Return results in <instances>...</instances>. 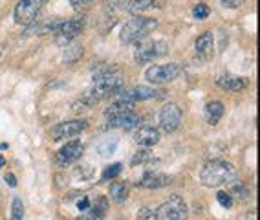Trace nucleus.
I'll return each mask as SVG.
<instances>
[{
	"mask_svg": "<svg viewBox=\"0 0 260 220\" xmlns=\"http://www.w3.org/2000/svg\"><path fill=\"white\" fill-rule=\"evenodd\" d=\"M123 75L116 66L101 65L94 70V83L83 94V101L86 105H96L98 101L108 96H114L123 88Z\"/></svg>",
	"mask_w": 260,
	"mask_h": 220,
	"instance_id": "nucleus-1",
	"label": "nucleus"
},
{
	"mask_svg": "<svg viewBox=\"0 0 260 220\" xmlns=\"http://www.w3.org/2000/svg\"><path fill=\"white\" fill-rule=\"evenodd\" d=\"M234 180H236V169L224 160L207 162L200 171V182L205 187H220Z\"/></svg>",
	"mask_w": 260,
	"mask_h": 220,
	"instance_id": "nucleus-2",
	"label": "nucleus"
},
{
	"mask_svg": "<svg viewBox=\"0 0 260 220\" xmlns=\"http://www.w3.org/2000/svg\"><path fill=\"white\" fill-rule=\"evenodd\" d=\"M158 28L156 19H149V17H132V19L123 24L121 32H119V40L123 44H134V42H141V40L150 35Z\"/></svg>",
	"mask_w": 260,
	"mask_h": 220,
	"instance_id": "nucleus-3",
	"label": "nucleus"
},
{
	"mask_svg": "<svg viewBox=\"0 0 260 220\" xmlns=\"http://www.w3.org/2000/svg\"><path fill=\"white\" fill-rule=\"evenodd\" d=\"M156 219L158 220H187L189 207H187V204L183 202L182 196L172 194V196H169L162 206L158 207Z\"/></svg>",
	"mask_w": 260,
	"mask_h": 220,
	"instance_id": "nucleus-4",
	"label": "nucleus"
},
{
	"mask_svg": "<svg viewBox=\"0 0 260 220\" xmlns=\"http://www.w3.org/2000/svg\"><path fill=\"white\" fill-rule=\"evenodd\" d=\"M169 53V44L165 40H147V42H137L136 52H134V61L137 65L150 63L156 57H165Z\"/></svg>",
	"mask_w": 260,
	"mask_h": 220,
	"instance_id": "nucleus-5",
	"label": "nucleus"
},
{
	"mask_svg": "<svg viewBox=\"0 0 260 220\" xmlns=\"http://www.w3.org/2000/svg\"><path fill=\"white\" fill-rule=\"evenodd\" d=\"M85 30V17H73V19H68V20H63L61 26L55 30V44L59 46H65V44H70L79 33Z\"/></svg>",
	"mask_w": 260,
	"mask_h": 220,
	"instance_id": "nucleus-6",
	"label": "nucleus"
},
{
	"mask_svg": "<svg viewBox=\"0 0 260 220\" xmlns=\"http://www.w3.org/2000/svg\"><path fill=\"white\" fill-rule=\"evenodd\" d=\"M48 0H20L19 4L15 6L13 11V19L17 24H32L35 17L40 13V9L46 6Z\"/></svg>",
	"mask_w": 260,
	"mask_h": 220,
	"instance_id": "nucleus-7",
	"label": "nucleus"
},
{
	"mask_svg": "<svg viewBox=\"0 0 260 220\" xmlns=\"http://www.w3.org/2000/svg\"><path fill=\"white\" fill-rule=\"evenodd\" d=\"M180 73H182V68L178 65H174V63H169V65H154L147 70L145 79L152 84H165L174 81Z\"/></svg>",
	"mask_w": 260,
	"mask_h": 220,
	"instance_id": "nucleus-8",
	"label": "nucleus"
},
{
	"mask_svg": "<svg viewBox=\"0 0 260 220\" xmlns=\"http://www.w3.org/2000/svg\"><path fill=\"white\" fill-rule=\"evenodd\" d=\"M182 109L176 103H165L160 109V114H158V123H160V129L163 132H174L180 123H182Z\"/></svg>",
	"mask_w": 260,
	"mask_h": 220,
	"instance_id": "nucleus-9",
	"label": "nucleus"
},
{
	"mask_svg": "<svg viewBox=\"0 0 260 220\" xmlns=\"http://www.w3.org/2000/svg\"><path fill=\"white\" fill-rule=\"evenodd\" d=\"M83 152H85L83 143L79 142V140H73V142L66 143L63 149H59L55 158H57V163L61 167H68V165H72V163L77 162L79 158L83 156Z\"/></svg>",
	"mask_w": 260,
	"mask_h": 220,
	"instance_id": "nucleus-10",
	"label": "nucleus"
},
{
	"mask_svg": "<svg viewBox=\"0 0 260 220\" xmlns=\"http://www.w3.org/2000/svg\"><path fill=\"white\" fill-rule=\"evenodd\" d=\"M86 129V123L83 119H70V121H63V123L55 125L52 129V138L55 142H61L65 138H73L81 134Z\"/></svg>",
	"mask_w": 260,
	"mask_h": 220,
	"instance_id": "nucleus-11",
	"label": "nucleus"
},
{
	"mask_svg": "<svg viewBox=\"0 0 260 220\" xmlns=\"http://www.w3.org/2000/svg\"><path fill=\"white\" fill-rule=\"evenodd\" d=\"M121 101H130V103H137V101H147V99H154L160 97V92L156 88H150V86H132L129 90L117 92Z\"/></svg>",
	"mask_w": 260,
	"mask_h": 220,
	"instance_id": "nucleus-12",
	"label": "nucleus"
},
{
	"mask_svg": "<svg viewBox=\"0 0 260 220\" xmlns=\"http://www.w3.org/2000/svg\"><path fill=\"white\" fill-rule=\"evenodd\" d=\"M106 121H108V127H110V129L134 130V129H139V125L143 123V117H139L137 114H134V112H127V114H121V116L106 119Z\"/></svg>",
	"mask_w": 260,
	"mask_h": 220,
	"instance_id": "nucleus-13",
	"label": "nucleus"
},
{
	"mask_svg": "<svg viewBox=\"0 0 260 220\" xmlns=\"http://www.w3.org/2000/svg\"><path fill=\"white\" fill-rule=\"evenodd\" d=\"M136 143L143 149H150L160 142V130L156 127H139L136 132Z\"/></svg>",
	"mask_w": 260,
	"mask_h": 220,
	"instance_id": "nucleus-14",
	"label": "nucleus"
},
{
	"mask_svg": "<svg viewBox=\"0 0 260 220\" xmlns=\"http://www.w3.org/2000/svg\"><path fill=\"white\" fill-rule=\"evenodd\" d=\"M172 178L167 175H162V173H147V175L141 176V180L137 182V185L143 189H160L169 185Z\"/></svg>",
	"mask_w": 260,
	"mask_h": 220,
	"instance_id": "nucleus-15",
	"label": "nucleus"
},
{
	"mask_svg": "<svg viewBox=\"0 0 260 220\" xmlns=\"http://www.w3.org/2000/svg\"><path fill=\"white\" fill-rule=\"evenodd\" d=\"M216 84L224 88V90H233V92H238V90H244L247 86V79L244 77H236V75H229V73H224L220 77L216 79Z\"/></svg>",
	"mask_w": 260,
	"mask_h": 220,
	"instance_id": "nucleus-16",
	"label": "nucleus"
},
{
	"mask_svg": "<svg viewBox=\"0 0 260 220\" xmlns=\"http://www.w3.org/2000/svg\"><path fill=\"white\" fill-rule=\"evenodd\" d=\"M127 112H134V103L117 99V101L108 105V109L104 110V117H106V119H112V117H117V116H121V114H127Z\"/></svg>",
	"mask_w": 260,
	"mask_h": 220,
	"instance_id": "nucleus-17",
	"label": "nucleus"
},
{
	"mask_svg": "<svg viewBox=\"0 0 260 220\" xmlns=\"http://www.w3.org/2000/svg\"><path fill=\"white\" fill-rule=\"evenodd\" d=\"M152 7H158V0H127L123 9L136 15L141 13V11H147V9H152Z\"/></svg>",
	"mask_w": 260,
	"mask_h": 220,
	"instance_id": "nucleus-18",
	"label": "nucleus"
},
{
	"mask_svg": "<svg viewBox=\"0 0 260 220\" xmlns=\"http://www.w3.org/2000/svg\"><path fill=\"white\" fill-rule=\"evenodd\" d=\"M106 211V198H98V204L94 207H88L86 213L77 220H103Z\"/></svg>",
	"mask_w": 260,
	"mask_h": 220,
	"instance_id": "nucleus-19",
	"label": "nucleus"
},
{
	"mask_svg": "<svg viewBox=\"0 0 260 220\" xmlns=\"http://www.w3.org/2000/svg\"><path fill=\"white\" fill-rule=\"evenodd\" d=\"M213 44H215V37H213V33H202L198 39H196V52L200 53V55H209V53L213 52Z\"/></svg>",
	"mask_w": 260,
	"mask_h": 220,
	"instance_id": "nucleus-20",
	"label": "nucleus"
},
{
	"mask_svg": "<svg viewBox=\"0 0 260 220\" xmlns=\"http://www.w3.org/2000/svg\"><path fill=\"white\" fill-rule=\"evenodd\" d=\"M205 116H207L209 123H216L224 116V105L220 101H209L205 105Z\"/></svg>",
	"mask_w": 260,
	"mask_h": 220,
	"instance_id": "nucleus-21",
	"label": "nucleus"
},
{
	"mask_svg": "<svg viewBox=\"0 0 260 220\" xmlns=\"http://www.w3.org/2000/svg\"><path fill=\"white\" fill-rule=\"evenodd\" d=\"M110 196L112 200L117 202V204H121L129 198V187H127V183L123 182H114L110 185Z\"/></svg>",
	"mask_w": 260,
	"mask_h": 220,
	"instance_id": "nucleus-22",
	"label": "nucleus"
},
{
	"mask_svg": "<svg viewBox=\"0 0 260 220\" xmlns=\"http://www.w3.org/2000/svg\"><path fill=\"white\" fill-rule=\"evenodd\" d=\"M83 53H85V48H83V44L73 42V44H70L65 50V55H63V59H65L66 65H72V63H75V61H79V59L83 57Z\"/></svg>",
	"mask_w": 260,
	"mask_h": 220,
	"instance_id": "nucleus-23",
	"label": "nucleus"
},
{
	"mask_svg": "<svg viewBox=\"0 0 260 220\" xmlns=\"http://www.w3.org/2000/svg\"><path fill=\"white\" fill-rule=\"evenodd\" d=\"M121 171H123V163H112V165H108V167L103 171V178H101V182H108V180H114L116 176L121 175Z\"/></svg>",
	"mask_w": 260,
	"mask_h": 220,
	"instance_id": "nucleus-24",
	"label": "nucleus"
},
{
	"mask_svg": "<svg viewBox=\"0 0 260 220\" xmlns=\"http://www.w3.org/2000/svg\"><path fill=\"white\" fill-rule=\"evenodd\" d=\"M24 217V204L19 196L13 198V204H11V220H22Z\"/></svg>",
	"mask_w": 260,
	"mask_h": 220,
	"instance_id": "nucleus-25",
	"label": "nucleus"
},
{
	"mask_svg": "<svg viewBox=\"0 0 260 220\" xmlns=\"http://www.w3.org/2000/svg\"><path fill=\"white\" fill-rule=\"evenodd\" d=\"M145 162H150V150L149 149H143V150H139V152H136V154L132 156L130 165H132V167H137V165H141V163H145Z\"/></svg>",
	"mask_w": 260,
	"mask_h": 220,
	"instance_id": "nucleus-26",
	"label": "nucleus"
},
{
	"mask_svg": "<svg viewBox=\"0 0 260 220\" xmlns=\"http://www.w3.org/2000/svg\"><path fill=\"white\" fill-rule=\"evenodd\" d=\"M216 200H218V204H220L222 207H226V209H231V207H233V198H231V194L226 193V191H218Z\"/></svg>",
	"mask_w": 260,
	"mask_h": 220,
	"instance_id": "nucleus-27",
	"label": "nucleus"
},
{
	"mask_svg": "<svg viewBox=\"0 0 260 220\" xmlns=\"http://www.w3.org/2000/svg\"><path fill=\"white\" fill-rule=\"evenodd\" d=\"M209 7L205 6V4H196L195 6V9H193V15H195V19H198V20H205L209 17Z\"/></svg>",
	"mask_w": 260,
	"mask_h": 220,
	"instance_id": "nucleus-28",
	"label": "nucleus"
},
{
	"mask_svg": "<svg viewBox=\"0 0 260 220\" xmlns=\"http://www.w3.org/2000/svg\"><path fill=\"white\" fill-rule=\"evenodd\" d=\"M92 2H94V0H70V4H72V7L77 11V13L86 11V9L92 6Z\"/></svg>",
	"mask_w": 260,
	"mask_h": 220,
	"instance_id": "nucleus-29",
	"label": "nucleus"
},
{
	"mask_svg": "<svg viewBox=\"0 0 260 220\" xmlns=\"http://www.w3.org/2000/svg\"><path fill=\"white\" fill-rule=\"evenodd\" d=\"M137 220H158L156 219V211H152L150 207L143 206L139 211H137Z\"/></svg>",
	"mask_w": 260,
	"mask_h": 220,
	"instance_id": "nucleus-30",
	"label": "nucleus"
},
{
	"mask_svg": "<svg viewBox=\"0 0 260 220\" xmlns=\"http://www.w3.org/2000/svg\"><path fill=\"white\" fill-rule=\"evenodd\" d=\"M116 145H117L116 140H112L110 143H103V145L99 147V154H101V156H110L112 152L116 150Z\"/></svg>",
	"mask_w": 260,
	"mask_h": 220,
	"instance_id": "nucleus-31",
	"label": "nucleus"
},
{
	"mask_svg": "<svg viewBox=\"0 0 260 220\" xmlns=\"http://www.w3.org/2000/svg\"><path fill=\"white\" fill-rule=\"evenodd\" d=\"M222 6L226 7H231V9H236V7H240L244 4V0H220Z\"/></svg>",
	"mask_w": 260,
	"mask_h": 220,
	"instance_id": "nucleus-32",
	"label": "nucleus"
},
{
	"mask_svg": "<svg viewBox=\"0 0 260 220\" xmlns=\"http://www.w3.org/2000/svg\"><path fill=\"white\" fill-rule=\"evenodd\" d=\"M90 207V198L88 196H83L81 200H77V209H81V211H86Z\"/></svg>",
	"mask_w": 260,
	"mask_h": 220,
	"instance_id": "nucleus-33",
	"label": "nucleus"
},
{
	"mask_svg": "<svg viewBox=\"0 0 260 220\" xmlns=\"http://www.w3.org/2000/svg\"><path fill=\"white\" fill-rule=\"evenodd\" d=\"M4 180H6V183L9 187H17V178H15L13 173H7V175L4 176Z\"/></svg>",
	"mask_w": 260,
	"mask_h": 220,
	"instance_id": "nucleus-34",
	"label": "nucleus"
},
{
	"mask_svg": "<svg viewBox=\"0 0 260 220\" xmlns=\"http://www.w3.org/2000/svg\"><path fill=\"white\" fill-rule=\"evenodd\" d=\"M244 191H246V187H244V185H236V187H234L229 194H234V196H244V194H246Z\"/></svg>",
	"mask_w": 260,
	"mask_h": 220,
	"instance_id": "nucleus-35",
	"label": "nucleus"
},
{
	"mask_svg": "<svg viewBox=\"0 0 260 220\" xmlns=\"http://www.w3.org/2000/svg\"><path fill=\"white\" fill-rule=\"evenodd\" d=\"M7 147H9L7 143H0V150H7Z\"/></svg>",
	"mask_w": 260,
	"mask_h": 220,
	"instance_id": "nucleus-36",
	"label": "nucleus"
},
{
	"mask_svg": "<svg viewBox=\"0 0 260 220\" xmlns=\"http://www.w3.org/2000/svg\"><path fill=\"white\" fill-rule=\"evenodd\" d=\"M4 163H6V160H4V158H2V156H0V169L4 167Z\"/></svg>",
	"mask_w": 260,
	"mask_h": 220,
	"instance_id": "nucleus-37",
	"label": "nucleus"
}]
</instances>
